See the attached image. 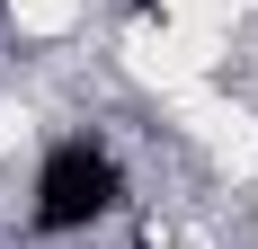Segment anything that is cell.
Instances as JSON below:
<instances>
[{
	"instance_id": "6da1fadb",
	"label": "cell",
	"mask_w": 258,
	"mask_h": 249,
	"mask_svg": "<svg viewBox=\"0 0 258 249\" xmlns=\"http://www.w3.org/2000/svg\"><path fill=\"white\" fill-rule=\"evenodd\" d=\"M107 205H116V160L89 143H62L45 160V178H36V223L45 231H80V223H98Z\"/></svg>"
}]
</instances>
